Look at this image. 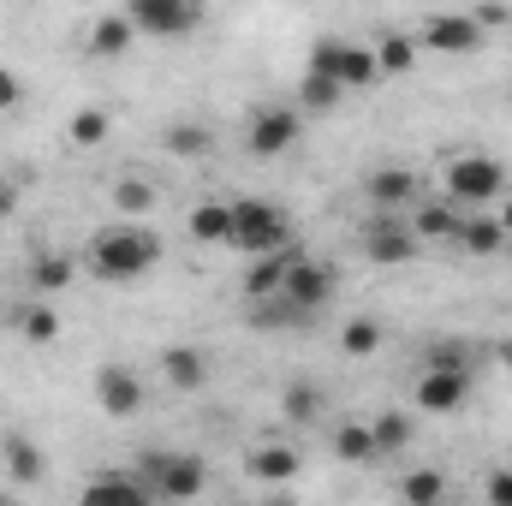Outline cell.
<instances>
[{"instance_id":"f1b7e54d","label":"cell","mask_w":512,"mask_h":506,"mask_svg":"<svg viewBox=\"0 0 512 506\" xmlns=\"http://www.w3.org/2000/svg\"><path fill=\"white\" fill-rule=\"evenodd\" d=\"M370 429H376V453H382V459L405 453V447H411V435H417V423H411L405 411H376V417H370Z\"/></svg>"},{"instance_id":"d4e9b609","label":"cell","mask_w":512,"mask_h":506,"mask_svg":"<svg viewBox=\"0 0 512 506\" xmlns=\"http://www.w3.org/2000/svg\"><path fill=\"white\" fill-rule=\"evenodd\" d=\"M334 459H346V465H376L382 453H376V429L370 423H340L334 429Z\"/></svg>"},{"instance_id":"7c38bea8","label":"cell","mask_w":512,"mask_h":506,"mask_svg":"<svg viewBox=\"0 0 512 506\" xmlns=\"http://www.w3.org/2000/svg\"><path fill=\"white\" fill-rule=\"evenodd\" d=\"M84 501L90 506H149L155 489H149L143 471H96V477L84 483Z\"/></svg>"},{"instance_id":"9a60e30c","label":"cell","mask_w":512,"mask_h":506,"mask_svg":"<svg viewBox=\"0 0 512 506\" xmlns=\"http://www.w3.org/2000/svg\"><path fill=\"white\" fill-rule=\"evenodd\" d=\"M0 465H6V477H12L18 489H36V483L48 477L42 447H36L30 435H18V429H6V435H0Z\"/></svg>"},{"instance_id":"8992f818","label":"cell","mask_w":512,"mask_h":506,"mask_svg":"<svg viewBox=\"0 0 512 506\" xmlns=\"http://www.w3.org/2000/svg\"><path fill=\"white\" fill-rule=\"evenodd\" d=\"M126 18L137 24V36L179 42L203 24V0H126Z\"/></svg>"},{"instance_id":"f546056e","label":"cell","mask_w":512,"mask_h":506,"mask_svg":"<svg viewBox=\"0 0 512 506\" xmlns=\"http://www.w3.org/2000/svg\"><path fill=\"white\" fill-rule=\"evenodd\" d=\"M447 495H453V483L441 471H405L399 477V501H411V506H435V501H447Z\"/></svg>"},{"instance_id":"60d3db41","label":"cell","mask_w":512,"mask_h":506,"mask_svg":"<svg viewBox=\"0 0 512 506\" xmlns=\"http://www.w3.org/2000/svg\"><path fill=\"white\" fill-rule=\"evenodd\" d=\"M495 358H501V364H507V370H512V334H507V340H501V346H495Z\"/></svg>"},{"instance_id":"e0dca14e","label":"cell","mask_w":512,"mask_h":506,"mask_svg":"<svg viewBox=\"0 0 512 506\" xmlns=\"http://www.w3.org/2000/svg\"><path fill=\"white\" fill-rule=\"evenodd\" d=\"M364 191H370L376 209H399V215H405V209L417 203V173H411V167H376V173L364 179Z\"/></svg>"},{"instance_id":"ba28073f","label":"cell","mask_w":512,"mask_h":506,"mask_svg":"<svg viewBox=\"0 0 512 506\" xmlns=\"http://www.w3.org/2000/svg\"><path fill=\"white\" fill-rule=\"evenodd\" d=\"M417 251H423V239L411 233V221L399 209H376V221H364V256L376 268H405V262H417Z\"/></svg>"},{"instance_id":"603a6c76","label":"cell","mask_w":512,"mask_h":506,"mask_svg":"<svg viewBox=\"0 0 512 506\" xmlns=\"http://www.w3.org/2000/svg\"><path fill=\"white\" fill-rule=\"evenodd\" d=\"M340 96H346V84L340 78H328V72H310L304 66V78H298V114L310 120V114H334L340 108Z\"/></svg>"},{"instance_id":"5b68a950","label":"cell","mask_w":512,"mask_h":506,"mask_svg":"<svg viewBox=\"0 0 512 506\" xmlns=\"http://www.w3.org/2000/svg\"><path fill=\"white\" fill-rule=\"evenodd\" d=\"M143 465V477H149V489H155V501H197L203 489H209V459H197V453H137Z\"/></svg>"},{"instance_id":"ac0fdd59","label":"cell","mask_w":512,"mask_h":506,"mask_svg":"<svg viewBox=\"0 0 512 506\" xmlns=\"http://www.w3.org/2000/svg\"><path fill=\"white\" fill-rule=\"evenodd\" d=\"M292 256H298V245H280V251H262V256H251V268H245V304L251 298H274L280 292V280H286V268H292Z\"/></svg>"},{"instance_id":"ffe728a7","label":"cell","mask_w":512,"mask_h":506,"mask_svg":"<svg viewBox=\"0 0 512 506\" xmlns=\"http://www.w3.org/2000/svg\"><path fill=\"white\" fill-rule=\"evenodd\" d=\"M245 471H251V483H268V489H280V483H292V477L304 471V453H298V447H251Z\"/></svg>"},{"instance_id":"7402d4cb","label":"cell","mask_w":512,"mask_h":506,"mask_svg":"<svg viewBox=\"0 0 512 506\" xmlns=\"http://www.w3.org/2000/svg\"><path fill=\"white\" fill-rule=\"evenodd\" d=\"M185 233L197 245H233V203H197L185 215Z\"/></svg>"},{"instance_id":"d6986e66","label":"cell","mask_w":512,"mask_h":506,"mask_svg":"<svg viewBox=\"0 0 512 506\" xmlns=\"http://www.w3.org/2000/svg\"><path fill=\"white\" fill-rule=\"evenodd\" d=\"M465 256H477V262H489V256H507L512 233L495 221V215H465V227H459V239H453Z\"/></svg>"},{"instance_id":"52a82bcc","label":"cell","mask_w":512,"mask_h":506,"mask_svg":"<svg viewBox=\"0 0 512 506\" xmlns=\"http://www.w3.org/2000/svg\"><path fill=\"white\" fill-rule=\"evenodd\" d=\"M298 131H304L298 102H268V108H256L251 120H245V149H251L256 161H274V155H286L298 143Z\"/></svg>"},{"instance_id":"e575fe53","label":"cell","mask_w":512,"mask_h":506,"mask_svg":"<svg viewBox=\"0 0 512 506\" xmlns=\"http://www.w3.org/2000/svg\"><path fill=\"white\" fill-rule=\"evenodd\" d=\"M423 370H471V346H429L423 352Z\"/></svg>"},{"instance_id":"44dd1931","label":"cell","mask_w":512,"mask_h":506,"mask_svg":"<svg viewBox=\"0 0 512 506\" xmlns=\"http://www.w3.org/2000/svg\"><path fill=\"white\" fill-rule=\"evenodd\" d=\"M84 42H90V54H96V60H120L131 42H137V24H131L126 12H102V18L90 24V36H84Z\"/></svg>"},{"instance_id":"9c48e42d","label":"cell","mask_w":512,"mask_h":506,"mask_svg":"<svg viewBox=\"0 0 512 506\" xmlns=\"http://www.w3.org/2000/svg\"><path fill=\"white\" fill-rule=\"evenodd\" d=\"M334 286H340V274H334V262H322V256H292V268H286V280H280V292L304 310V316H316L328 298H334Z\"/></svg>"},{"instance_id":"4dcf8cb0","label":"cell","mask_w":512,"mask_h":506,"mask_svg":"<svg viewBox=\"0 0 512 506\" xmlns=\"http://www.w3.org/2000/svg\"><path fill=\"white\" fill-rule=\"evenodd\" d=\"M30 280H36V292H66L72 280H78V262L60 251H42L36 256V268H30Z\"/></svg>"},{"instance_id":"d590c367","label":"cell","mask_w":512,"mask_h":506,"mask_svg":"<svg viewBox=\"0 0 512 506\" xmlns=\"http://www.w3.org/2000/svg\"><path fill=\"white\" fill-rule=\"evenodd\" d=\"M24 108V78L12 66H0V114H18Z\"/></svg>"},{"instance_id":"277c9868","label":"cell","mask_w":512,"mask_h":506,"mask_svg":"<svg viewBox=\"0 0 512 506\" xmlns=\"http://www.w3.org/2000/svg\"><path fill=\"white\" fill-rule=\"evenodd\" d=\"M292 245V215L268 197H239L233 203V251L262 256V251H280Z\"/></svg>"},{"instance_id":"cb8c5ba5","label":"cell","mask_w":512,"mask_h":506,"mask_svg":"<svg viewBox=\"0 0 512 506\" xmlns=\"http://www.w3.org/2000/svg\"><path fill=\"white\" fill-rule=\"evenodd\" d=\"M161 149H167V155H179V161H209V155H215V131L179 120V126H167Z\"/></svg>"},{"instance_id":"3957f363","label":"cell","mask_w":512,"mask_h":506,"mask_svg":"<svg viewBox=\"0 0 512 506\" xmlns=\"http://www.w3.org/2000/svg\"><path fill=\"white\" fill-rule=\"evenodd\" d=\"M310 72H328L340 78L346 90H376L382 84V66H376V48L370 42H352V36H316L310 54H304Z\"/></svg>"},{"instance_id":"2e32d148","label":"cell","mask_w":512,"mask_h":506,"mask_svg":"<svg viewBox=\"0 0 512 506\" xmlns=\"http://www.w3.org/2000/svg\"><path fill=\"white\" fill-rule=\"evenodd\" d=\"M459 227H465V209H459L453 197H441V203H417V209H411V233H417L423 245H453Z\"/></svg>"},{"instance_id":"30bf717a","label":"cell","mask_w":512,"mask_h":506,"mask_svg":"<svg viewBox=\"0 0 512 506\" xmlns=\"http://www.w3.org/2000/svg\"><path fill=\"white\" fill-rule=\"evenodd\" d=\"M465 399H471V370H417L411 381V405L429 417H453L465 411Z\"/></svg>"},{"instance_id":"4fadbf2b","label":"cell","mask_w":512,"mask_h":506,"mask_svg":"<svg viewBox=\"0 0 512 506\" xmlns=\"http://www.w3.org/2000/svg\"><path fill=\"white\" fill-rule=\"evenodd\" d=\"M96 405H102L108 417H137V411H143V381H137V370L102 364V370H96Z\"/></svg>"},{"instance_id":"ab89813d","label":"cell","mask_w":512,"mask_h":506,"mask_svg":"<svg viewBox=\"0 0 512 506\" xmlns=\"http://www.w3.org/2000/svg\"><path fill=\"white\" fill-rule=\"evenodd\" d=\"M495 221H501V227L512 233V197H501V203H495Z\"/></svg>"},{"instance_id":"836d02e7","label":"cell","mask_w":512,"mask_h":506,"mask_svg":"<svg viewBox=\"0 0 512 506\" xmlns=\"http://www.w3.org/2000/svg\"><path fill=\"white\" fill-rule=\"evenodd\" d=\"M161 197H155V185H143V179H114V215H126V221H137V215H149Z\"/></svg>"},{"instance_id":"1f68e13d","label":"cell","mask_w":512,"mask_h":506,"mask_svg":"<svg viewBox=\"0 0 512 506\" xmlns=\"http://www.w3.org/2000/svg\"><path fill=\"white\" fill-rule=\"evenodd\" d=\"M280 411H286V423H316L322 417V387L316 381H292L280 393Z\"/></svg>"},{"instance_id":"8d00e7d4","label":"cell","mask_w":512,"mask_h":506,"mask_svg":"<svg viewBox=\"0 0 512 506\" xmlns=\"http://www.w3.org/2000/svg\"><path fill=\"white\" fill-rule=\"evenodd\" d=\"M477 24H483V30H507L512 6H507V0H483V6H477Z\"/></svg>"},{"instance_id":"4316f807","label":"cell","mask_w":512,"mask_h":506,"mask_svg":"<svg viewBox=\"0 0 512 506\" xmlns=\"http://www.w3.org/2000/svg\"><path fill=\"white\" fill-rule=\"evenodd\" d=\"M12 322H18V334H24L30 346H54V340H60V316H54V304H18Z\"/></svg>"},{"instance_id":"7a4b0ae2","label":"cell","mask_w":512,"mask_h":506,"mask_svg":"<svg viewBox=\"0 0 512 506\" xmlns=\"http://www.w3.org/2000/svg\"><path fill=\"white\" fill-rule=\"evenodd\" d=\"M441 185H447V197H453L459 209L501 203V197H507V161H501V155H483V149L453 155V161L441 167Z\"/></svg>"},{"instance_id":"74e56055","label":"cell","mask_w":512,"mask_h":506,"mask_svg":"<svg viewBox=\"0 0 512 506\" xmlns=\"http://www.w3.org/2000/svg\"><path fill=\"white\" fill-rule=\"evenodd\" d=\"M489 501H495V506H512V465L489 477Z\"/></svg>"},{"instance_id":"6da1fadb","label":"cell","mask_w":512,"mask_h":506,"mask_svg":"<svg viewBox=\"0 0 512 506\" xmlns=\"http://www.w3.org/2000/svg\"><path fill=\"white\" fill-rule=\"evenodd\" d=\"M161 262V239L149 233V227H137V221H108L96 239H90V251H84V268L96 274V280H108V286H131V280H143L149 268Z\"/></svg>"},{"instance_id":"484cf974","label":"cell","mask_w":512,"mask_h":506,"mask_svg":"<svg viewBox=\"0 0 512 506\" xmlns=\"http://www.w3.org/2000/svg\"><path fill=\"white\" fill-rule=\"evenodd\" d=\"M376 66H382V84L387 78H411V66H417V36L387 30L382 42H376Z\"/></svg>"},{"instance_id":"8fae6325","label":"cell","mask_w":512,"mask_h":506,"mask_svg":"<svg viewBox=\"0 0 512 506\" xmlns=\"http://www.w3.org/2000/svg\"><path fill=\"white\" fill-rule=\"evenodd\" d=\"M417 42L435 48V54H477L489 42V30L477 24V12H435V18H423Z\"/></svg>"},{"instance_id":"83f0119b","label":"cell","mask_w":512,"mask_h":506,"mask_svg":"<svg viewBox=\"0 0 512 506\" xmlns=\"http://www.w3.org/2000/svg\"><path fill=\"white\" fill-rule=\"evenodd\" d=\"M114 137V114L108 108H78L72 120H66V143H78V149H96V143H108Z\"/></svg>"},{"instance_id":"d6a6232c","label":"cell","mask_w":512,"mask_h":506,"mask_svg":"<svg viewBox=\"0 0 512 506\" xmlns=\"http://www.w3.org/2000/svg\"><path fill=\"white\" fill-rule=\"evenodd\" d=\"M340 352H346V358H376V352H382V328H376L370 316H352V322L340 328Z\"/></svg>"},{"instance_id":"f35d334b","label":"cell","mask_w":512,"mask_h":506,"mask_svg":"<svg viewBox=\"0 0 512 506\" xmlns=\"http://www.w3.org/2000/svg\"><path fill=\"white\" fill-rule=\"evenodd\" d=\"M12 215H18V185L0 179V221H12Z\"/></svg>"},{"instance_id":"5bb4252c","label":"cell","mask_w":512,"mask_h":506,"mask_svg":"<svg viewBox=\"0 0 512 506\" xmlns=\"http://www.w3.org/2000/svg\"><path fill=\"white\" fill-rule=\"evenodd\" d=\"M155 364H161V381H167V387H179V393L209 387V370H215L203 346H161V358H155Z\"/></svg>"}]
</instances>
